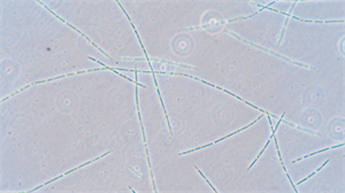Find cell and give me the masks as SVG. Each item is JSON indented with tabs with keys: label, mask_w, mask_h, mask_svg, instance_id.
Listing matches in <instances>:
<instances>
[{
	"label": "cell",
	"mask_w": 345,
	"mask_h": 193,
	"mask_svg": "<svg viewBox=\"0 0 345 193\" xmlns=\"http://www.w3.org/2000/svg\"><path fill=\"white\" fill-rule=\"evenodd\" d=\"M229 34H232V36H234V37H236V38H237V39H239V40H242V42H245V43H247V44H251V45L255 46V47H258V48L262 49V51H266V52H268V53H272V54H274V55H275V57H281V59H283V60H287V61H289V62H292V63H293V64H297V66H301V67H305V68H308V69H315V68H313V67H311V66H307V64H303V63H299V62H296V61H292V60H290V59H288V57H283V55H280V54H277V53H274L273 51H269V49H266L265 47H262V46L255 45V44H253V43H251V42H246V40H245V39H243V38H240V37H239V36H237V34H234V32H229Z\"/></svg>",
	"instance_id": "1"
},
{
	"label": "cell",
	"mask_w": 345,
	"mask_h": 193,
	"mask_svg": "<svg viewBox=\"0 0 345 193\" xmlns=\"http://www.w3.org/2000/svg\"><path fill=\"white\" fill-rule=\"evenodd\" d=\"M296 5H297V1H295V2L292 4V7H291V9H290V13H289V14H287V20H285V22H284V27H283V30H282V34H281L280 40H278V45H281V43H282V39H283V34H284V31H285V27H287V24H288V22H289V19L291 17L292 9L295 8V6H296Z\"/></svg>",
	"instance_id": "2"
},
{
	"label": "cell",
	"mask_w": 345,
	"mask_h": 193,
	"mask_svg": "<svg viewBox=\"0 0 345 193\" xmlns=\"http://www.w3.org/2000/svg\"><path fill=\"white\" fill-rule=\"evenodd\" d=\"M343 145H344V144H339V145H336V146H331V147H333V148H337L338 146H343ZM329 148H330V147H328V148H323V149H320V151H318V152H314V153H312V154H308V155H305V156H303V158H300V159L295 160L293 162H297V161H301V160H303V159H306V158H308V156L314 155V154H318V153H321V152H326V151H328Z\"/></svg>",
	"instance_id": "3"
},
{
	"label": "cell",
	"mask_w": 345,
	"mask_h": 193,
	"mask_svg": "<svg viewBox=\"0 0 345 193\" xmlns=\"http://www.w3.org/2000/svg\"><path fill=\"white\" fill-rule=\"evenodd\" d=\"M194 168H196V169H197V170H198V172H199V174H200V176H203V178H204V179H205L206 182L208 183V184H209V186H211V189H212L213 191H214V192H217V191H216V189H215V187H214V186H213L212 184H211V182H209V179H207V178L205 177V175L203 174V172H201V171L199 170V169H198V167H194Z\"/></svg>",
	"instance_id": "4"
}]
</instances>
